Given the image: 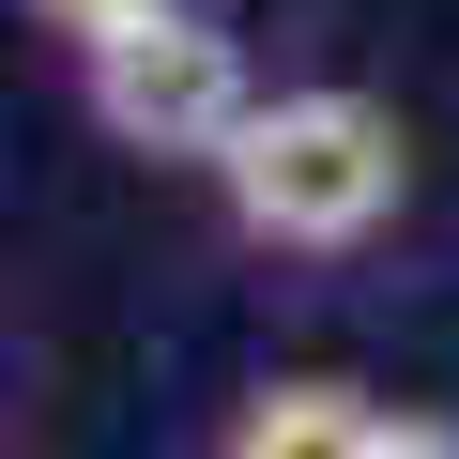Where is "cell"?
<instances>
[{
  "label": "cell",
  "mask_w": 459,
  "mask_h": 459,
  "mask_svg": "<svg viewBox=\"0 0 459 459\" xmlns=\"http://www.w3.org/2000/svg\"><path fill=\"white\" fill-rule=\"evenodd\" d=\"M214 199H230L246 246L337 261V246H368V230L413 199V123L383 92H337V77L261 92L246 123H230V153H214Z\"/></svg>",
  "instance_id": "obj_1"
},
{
  "label": "cell",
  "mask_w": 459,
  "mask_h": 459,
  "mask_svg": "<svg viewBox=\"0 0 459 459\" xmlns=\"http://www.w3.org/2000/svg\"><path fill=\"white\" fill-rule=\"evenodd\" d=\"M77 108H92L108 153H138V169H214L230 123L261 108V77H246V47H230L214 16H184V0H169V16L77 47Z\"/></svg>",
  "instance_id": "obj_2"
},
{
  "label": "cell",
  "mask_w": 459,
  "mask_h": 459,
  "mask_svg": "<svg viewBox=\"0 0 459 459\" xmlns=\"http://www.w3.org/2000/svg\"><path fill=\"white\" fill-rule=\"evenodd\" d=\"M214 444H230V459H444L459 429H444V413H383L368 383L291 368V383H246V413H230Z\"/></svg>",
  "instance_id": "obj_3"
},
{
  "label": "cell",
  "mask_w": 459,
  "mask_h": 459,
  "mask_svg": "<svg viewBox=\"0 0 459 459\" xmlns=\"http://www.w3.org/2000/svg\"><path fill=\"white\" fill-rule=\"evenodd\" d=\"M138 16H169V0H31V31L77 62V47H108V31H138Z\"/></svg>",
  "instance_id": "obj_4"
}]
</instances>
